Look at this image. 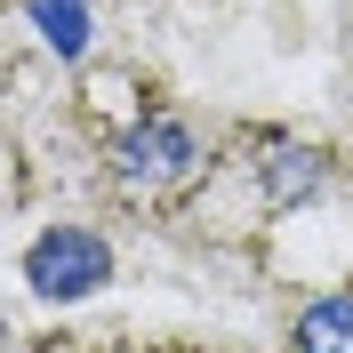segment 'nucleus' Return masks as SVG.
I'll list each match as a JSON object with an SVG mask.
<instances>
[{"label": "nucleus", "instance_id": "obj_1", "mask_svg": "<svg viewBox=\"0 0 353 353\" xmlns=\"http://www.w3.org/2000/svg\"><path fill=\"white\" fill-rule=\"evenodd\" d=\"M24 281L41 289V297H81V289L105 281V241L57 225V233H41V241L24 249Z\"/></svg>", "mask_w": 353, "mask_h": 353}, {"label": "nucleus", "instance_id": "obj_2", "mask_svg": "<svg viewBox=\"0 0 353 353\" xmlns=\"http://www.w3.org/2000/svg\"><path fill=\"white\" fill-rule=\"evenodd\" d=\"M201 169V145H193V129L185 121H153V129H137L129 145H121V176L129 185H185V176Z\"/></svg>", "mask_w": 353, "mask_h": 353}, {"label": "nucleus", "instance_id": "obj_3", "mask_svg": "<svg viewBox=\"0 0 353 353\" xmlns=\"http://www.w3.org/2000/svg\"><path fill=\"white\" fill-rule=\"evenodd\" d=\"M297 353H353V297H321L297 321Z\"/></svg>", "mask_w": 353, "mask_h": 353}]
</instances>
